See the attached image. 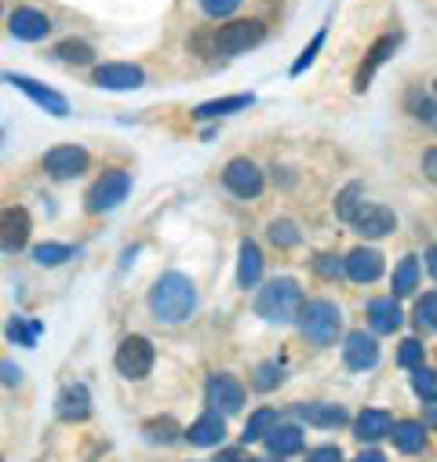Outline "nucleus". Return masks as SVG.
Instances as JSON below:
<instances>
[{"label": "nucleus", "mask_w": 437, "mask_h": 462, "mask_svg": "<svg viewBox=\"0 0 437 462\" xmlns=\"http://www.w3.org/2000/svg\"><path fill=\"white\" fill-rule=\"evenodd\" d=\"M150 310L164 324H179V320L193 317V310H197V288H193V281L186 273H164L150 288Z\"/></svg>", "instance_id": "f257e3e1"}, {"label": "nucleus", "mask_w": 437, "mask_h": 462, "mask_svg": "<svg viewBox=\"0 0 437 462\" xmlns=\"http://www.w3.org/2000/svg\"><path fill=\"white\" fill-rule=\"evenodd\" d=\"M302 310V288L292 281V277H274L259 288L256 295V313L263 320H274V324H288L295 320Z\"/></svg>", "instance_id": "f03ea898"}, {"label": "nucleus", "mask_w": 437, "mask_h": 462, "mask_svg": "<svg viewBox=\"0 0 437 462\" xmlns=\"http://www.w3.org/2000/svg\"><path fill=\"white\" fill-rule=\"evenodd\" d=\"M299 328L302 335L313 342V346H332L343 331V313L336 302L328 299H313V302H302L299 310Z\"/></svg>", "instance_id": "7ed1b4c3"}, {"label": "nucleus", "mask_w": 437, "mask_h": 462, "mask_svg": "<svg viewBox=\"0 0 437 462\" xmlns=\"http://www.w3.org/2000/svg\"><path fill=\"white\" fill-rule=\"evenodd\" d=\"M266 41V26L259 19H241V23H227L218 26L208 41L211 55H245L248 48L263 44Z\"/></svg>", "instance_id": "20e7f679"}, {"label": "nucleus", "mask_w": 437, "mask_h": 462, "mask_svg": "<svg viewBox=\"0 0 437 462\" xmlns=\"http://www.w3.org/2000/svg\"><path fill=\"white\" fill-rule=\"evenodd\" d=\"M132 189V175L125 168H109L102 171V179L88 189V211L91 215H102V211H114Z\"/></svg>", "instance_id": "39448f33"}, {"label": "nucleus", "mask_w": 437, "mask_h": 462, "mask_svg": "<svg viewBox=\"0 0 437 462\" xmlns=\"http://www.w3.org/2000/svg\"><path fill=\"white\" fill-rule=\"evenodd\" d=\"M153 342L146 338V335H128L121 346H117V357H114V365H117V372L125 375V379H146L150 375V368H153Z\"/></svg>", "instance_id": "423d86ee"}, {"label": "nucleus", "mask_w": 437, "mask_h": 462, "mask_svg": "<svg viewBox=\"0 0 437 462\" xmlns=\"http://www.w3.org/2000/svg\"><path fill=\"white\" fill-rule=\"evenodd\" d=\"M223 186H227L234 197L252 200V197H259V193H263L266 179H263L259 164H252L248 157H234V161L223 168Z\"/></svg>", "instance_id": "0eeeda50"}, {"label": "nucleus", "mask_w": 437, "mask_h": 462, "mask_svg": "<svg viewBox=\"0 0 437 462\" xmlns=\"http://www.w3.org/2000/svg\"><path fill=\"white\" fill-rule=\"evenodd\" d=\"M30 211L26 208H5L0 211V248L5 252H23L30 241Z\"/></svg>", "instance_id": "6e6552de"}, {"label": "nucleus", "mask_w": 437, "mask_h": 462, "mask_svg": "<svg viewBox=\"0 0 437 462\" xmlns=\"http://www.w3.org/2000/svg\"><path fill=\"white\" fill-rule=\"evenodd\" d=\"M91 80L98 88H106V91H132V88L146 84V73L139 66H132V62H106V66L95 69Z\"/></svg>", "instance_id": "1a4fd4ad"}, {"label": "nucleus", "mask_w": 437, "mask_h": 462, "mask_svg": "<svg viewBox=\"0 0 437 462\" xmlns=\"http://www.w3.org/2000/svg\"><path fill=\"white\" fill-rule=\"evenodd\" d=\"M350 222H354V229L361 237H372V241L386 237V234H394V229H397V215L390 208H383V204H361Z\"/></svg>", "instance_id": "9d476101"}, {"label": "nucleus", "mask_w": 437, "mask_h": 462, "mask_svg": "<svg viewBox=\"0 0 437 462\" xmlns=\"http://www.w3.org/2000/svg\"><path fill=\"white\" fill-rule=\"evenodd\" d=\"M44 171L51 179H77L88 171V153L80 146H55L44 153Z\"/></svg>", "instance_id": "9b49d317"}, {"label": "nucleus", "mask_w": 437, "mask_h": 462, "mask_svg": "<svg viewBox=\"0 0 437 462\" xmlns=\"http://www.w3.org/2000/svg\"><path fill=\"white\" fill-rule=\"evenodd\" d=\"M8 84H15L23 95H30L41 109H48V113H51V117H66V113H70V102H66L59 91L44 88L41 80H33V77H26V73H12V77H8Z\"/></svg>", "instance_id": "f8f14e48"}, {"label": "nucleus", "mask_w": 437, "mask_h": 462, "mask_svg": "<svg viewBox=\"0 0 437 462\" xmlns=\"http://www.w3.org/2000/svg\"><path fill=\"white\" fill-rule=\"evenodd\" d=\"M208 404H211V411H223V415L241 411V404H245L241 383L230 375H211L208 379Z\"/></svg>", "instance_id": "ddd939ff"}, {"label": "nucleus", "mask_w": 437, "mask_h": 462, "mask_svg": "<svg viewBox=\"0 0 437 462\" xmlns=\"http://www.w3.org/2000/svg\"><path fill=\"white\" fill-rule=\"evenodd\" d=\"M343 361H347V368H354V372L376 368V361H379V342H376L372 335H365V331H350L347 342H343Z\"/></svg>", "instance_id": "4468645a"}, {"label": "nucleus", "mask_w": 437, "mask_h": 462, "mask_svg": "<svg viewBox=\"0 0 437 462\" xmlns=\"http://www.w3.org/2000/svg\"><path fill=\"white\" fill-rule=\"evenodd\" d=\"M343 273L354 281V284H372L383 277V255L376 248H358L343 259Z\"/></svg>", "instance_id": "2eb2a0df"}, {"label": "nucleus", "mask_w": 437, "mask_h": 462, "mask_svg": "<svg viewBox=\"0 0 437 462\" xmlns=\"http://www.w3.org/2000/svg\"><path fill=\"white\" fill-rule=\"evenodd\" d=\"M8 33L15 41H44L51 33V19L37 8H19L12 19H8Z\"/></svg>", "instance_id": "dca6fc26"}, {"label": "nucleus", "mask_w": 437, "mask_h": 462, "mask_svg": "<svg viewBox=\"0 0 437 462\" xmlns=\"http://www.w3.org/2000/svg\"><path fill=\"white\" fill-rule=\"evenodd\" d=\"M55 411H59V419H66V422H84V419L91 415V393H88V386H80V383L66 386V390L59 393V401H55Z\"/></svg>", "instance_id": "f3484780"}, {"label": "nucleus", "mask_w": 437, "mask_h": 462, "mask_svg": "<svg viewBox=\"0 0 437 462\" xmlns=\"http://www.w3.org/2000/svg\"><path fill=\"white\" fill-rule=\"evenodd\" d=\"M401 320H404V313H401V306H397V299H372L368 302V324H372V331H379V335H394L397 328H401Z\"/></svg>", "instance_id": "a211bd4d"}, {"label": "nucleus", "mask_w": 437, "mask_h": 462, "mask_svg": "<svg viewBox=\"0 0 437 462\" xmlns=\"http://www.w3.org/2000/svg\"><path fill=\"white\" fill-rule=\"evenodd\" d=\"M394 48H397V37H379V41L368 48V55H365V62H361V69H358V77H354V88H358V91L368 88V80H372L376 69L394 55Z\"/></svg>", "instance_id": "6ab92c4d"}, {"label": "nucleus", "mask_w": 437, "mask_h": 462, "mask_svg": "<svg viewBox=\"0 0 437 462\" xmlns=\"http://www.w3.org/2000/svg\"><path fill=\"white\" fill-rule=\"evenodd\" d=\"M186 437H190V444H197V448H211V444H218L227 437V422H223V415L218 411H204L190 430H186Z\"/></svg>", "instance_id": "aec40b11"}, {"label": "nucleus", "mask_w": 437, "mask_h": 462, "mask_svg": "<svg viewBox=\"0 0 437 462\" xmlns=\"http://www.w3.org/2000/svg\"><path fill=\"white\" fill-rule=\"evenodd\" d=\"M263 277V252L256 241H241V259H237V284L256 288Z\"/></svg>", "instance_id": "412c9836"}, {"label": "nucleus", "mask_w": 437, "mask_h": 462, "mask_svg": "<svg viewBox=\"0 0 437 462\" xmlns=\"http://www.w3.org/2000/svg\"><path fill=\"white\" fill-rule=\"evenodd\" d=\"M256 98L252 95H227V98H211V102H200L193 109L197 121H215V117H227V113H237V109H248Z\"/></svg>", "instance_id": "4be33fe9"}, {"label": "nucleus", "mask_w": 437, "mask_h": 462, "mask_svg": "<svg viewBox=\"0 0 437 462\" xmlns=\"http://www.w3.org/2000/svg\"><path fill=\"white\" fill-rule=\"evenodd\" d=\"M299 419H306L310 426H343L347 422V411L339 404H328V401H310V404H299Z\"/></svg>", "instance_id": "5701e85b"}, {"label": "nucleus", "mask_w": 437, "mask_h": 462, "mask_svg": "<svg viewBox=\"0 0 437 462\" xmlns=\"http://www.w3.org/2000/svg\"><path fill=\"white\" fill-rule=\"evenodd\" d=\"M390 437H394L397 451H404V455H415V451H423V444H426V430H423L419 422H412V419L394 422V426H390Z\"/></svg>", "instance_id": "b1692460"}, {"label": "nucleus", "mask_w": 437, "mask_h": 462, "mask_svg": "<svg viewBox=\"0 0 437 462\" xmlns=\"http://www.w3.org/2000/svg\"><path fill=\"white\" fill-rule=\"evenodd\" d=\"M390 415L383 411V408H365L361 415H358V437L361 440H379V437H386L390 433Z\"/></svg>", "instance_id": "393cba45"}, {"label": "nucleus", "mask_w": 437, "mask_h": 462, "mask_svg": "<svg viewBox=\"0 0 437 462\" xmlns=\"http://www.w3.org/2000/svg\"><path fill=\"white\" fill-rule=\"evenodd\" d=\"M263 440H266L270 455H295L302 448V430H295V426H274Z\"/></svg>", "instance_id": "a878e982"}, {"label": "nucleus", "mask_w": 437, "mask_h": 462, "mask_svg": "<svg viewBox=\"0 0 437 462\" xmlns=\"http://www.w3.org/2000/svg\"><path fill=\"white\" fill-rule=\"evenodd\" d=\"M415 284H419V263H415V255H404V259L397 263V270H394V281H390L394 295H390V299L412 295V291H415Z\"/></svg>", "instance_id": "bb28decb"}, {"label": "nucleus", "mask_w": 437, "mask_h": 462, "mask_svg": "<svg viewBox=\"0 0 437 462\" xmlns=\"http://www.w3.org/2000/svg\"><path fill=\"white\" fill-rule=\"evenodd\" d=\"M274 426H277V411H274V408H259V411L245 422V433H241V437H245V444H252V440H263Z\"/></svg>", "instance_id": "cd10ccee"}, {"label": "nucleus", "mask_w": 437, "mask_h": 462, "mask_svg": "<svg viewBox=\"0 0 437 462\" xmlns=\"http://www.w3.org/2000/svg\"><path fill=\"white\" fill-rule=\"evenodd\" d=\"M55 55L62 59V62H70V66H88L91 59H95V48L88 44V41H62L59 48H55Z\"/></svg>", "instance_id": "c85d7f7f"}, {"label": "nucleus", "mask_w": 437, "mask_h": 462, "mask_svg": "<svg viewBox=\"0 0 437 462\" xmlns=\"http://www.w3.org/2000/svg\"><path fill=\"white\" fill-rule=\"evenodd\" d=\"M361 197H365V186H361V182H350V186H343V193L336 197V215H339L343 222H350V218L358 215V208L365 204Z\"/></svg>", "instance_id": "c756f323"}, {"label": "nucleus", "mask_w": 437, "mask_h": 462, "mask_svg": "<svg viewBox=\"0 0 437 462\" xmlns=\"http://www.w3.org/2000/svg\"><path fill=\"white\" fill-rule=\"evenodd\" d=\"M66 259H73V248L70 245H37L33 248V263L37 266H62Z\"/></svg>", "instance_id": "7c9ffc66"}, {"label": "nucleus", "mask_w": 437, "mask_h": 462, "mask_svg": "<svg viewBox=\"0 0 437 462\" xmlns=\"http://www.w3.org/2000/svg\"><path fill=\"white\" fill-rule=\"evenodd\" d=\"M270 241H274L277 248H295V245H299V229H295V222H288V218L270 222Z\"/></svg>", "instance_id": "2f4dec72"}, {"label": "nucleus", "mask_w": 437, "mask_h": 462, "mask_svg": "<svg viewBox=\"0 0 437 462\" xmlns=\"http://www.w3.org/2000/svg\"><path fill=\"white\" fill-rule=\"evenodd\" d=\"M8 338L12 342H19V346H33L37 342V335H41V324H26L23 317H15V320H8Z\"/></svg>", "instance_id": "473e14b6"}, {"label": "nucleus", "mask_w": 437, "mask_h": 462, "mask_svg": "<svg viewBox=\"0 0 437 462\" xmlns=\"http://www.w3.org/2000/svg\"><path fill=\"white\" fill-rule=\"evenodd\" d=\"M412 390L426 401V404H433V397H437V383H433V372L430 368H412Z\"/></svg>", "instance_id": "72a5a7b5"}, {"label": "nucleus", "mask_w": 437, "mask_h": 462, "mask_svg": "<svg viewBox=\"0 0 437 462\" xmlns=\"http://www.w3.org/2000/svg\"><path fill=\"white\" fill-rule=\"evenodd\" d=\"M143 430H146V437H150V440H161V444H172V440L182 433V430H179L172 419H150Z\"/></svg>", "instance_id": "f704fd0d"}, {"label": "nucleus", "mask_w": 437, "mask_h": 462, "mask_svg": "<svg viewBox=\"0 0 437 462\" xmlns=\"http://www.w3.org/2000/svg\"><path fill=\"white\" fill-rule=\"evenodd\" d=\"M433 317H437V295L426 291V295L415 302V324H419L423 331H433Z\"/></svg>", "instance_id": "c9c22d12"}, {"label": "nucleus", "mask_w": 437, "mask_h": 462, "mask_svg": "<svg viewBox=\"0 0 437 462\" xmlns=\"http://www.w3.org/2000/svg\"><path fill=\"white\" fill-rule=\"evenodd\" d=\"M397 365H401V368H419V365H423V342H419V338H404V342H401Z\"/></svg>", "instance_id": "e433bc0d"}, {"label": "nucleus", "mask_w": 437, "mask_h": 462, "mask_svg": "<svg viewBox=\"0 0 437 462\" xmlns=\"http://www.w3.org/2000/svg\"><path fill=\"white\" fill-rule=\"evenodd\" d=\"M241 8V0H200V12L208 15V19H227V15H234Z\"/></svg>", "instance_id": "4c0bfd02"}, {"label": "nucleus", "mask_w": 437, "mask_h": 462, "mask_svg": "<svg viewBox=\"0 0 437 462\" xmlns=\"http://www.w3.org/2000/svg\"><path fill=\"white\" fill-rule=\"evenodd\" d=\"M321 44H324V30H317V37H313V41H310V44L302 48V55H299V59L292 62V77H299V73H302L306 66H313V59H317Z\"/></svg>", "instance_id": "58836bf2"}, {"label": "nucleus", "mask_w": 437, "mask_h": 462, "mask_svg": "<svg viewBox=\"0 0 437 462\" xmlns=\"http://www.w3.org/2000/svg\"><path fill=\"white\" fill-rule=\"evenodd\" d=\"M281 379H284V375H281V368H277L274 361H266V365H259V368H256V379H252V383H256V390H263V393H266V390H274Z\"/></svg>", "instance_id": "ea45409f"}, {"label": "nucleus", "mask_w": 437, "mask_h": 462, "mask_svg": "<svg viewBox=\"0 0 437 462\" xmlns=\"http://www.w3.org/2000/svg\"><path fill=\"white\" fill-rule=\"evenodd\" d=\"M313 270H317L324 281H336V277L343 273V263H339L336 255H317V259H313Z\"/></svg>", "instance_id": "a19ab883"}, {"label": "nucleus", "mask_w": 437, "mask_h": 462, "mask_svg": "<svg viewBox=\"0 0 437 462\" xmlns=\"http://www.w3.org/2000/svg\"><path fill=\"white\" fill-rule=\"evenodd\" d=\"M306 462H343V451L332 448V444H324V448H313V451L306 455Z\"/></svg>", "instance_id": "79ce46f5"}, {"label": "nucleus", "mask_w": 437, "mask_h": 462, "mask_svg": "<svg viewBox=\"0 0 437 462\" xmlns=\"http://www.w3.org/2000/svg\"><path fill=\"white\" fill-rule=\"evenodd\" d=\"M215 462H259V458H252V455L241 451V448H227V451L215 455Z\"/></svg>", "instance_id": "37998d69"}, {"label": "nucleus", "mask_w": 437, "mask_h": 462, "mask_svg": "<svg viewBox=\"0 0 437 462\" xmlns=\"http://www.w3.org/2000/svg\"><path fill=\"white\" fill-rule=\"evenodd\" d=\"M0 379H5L8 386H12V383H19V368H15V365H8V361H0Z\"/></svg>", "instance_id": "c03bdc74"}, {"label": "nucleus", "mask_w": 437, "mask_h": 462, "mask_svg": "<svg viewBox=\"0 0 437 462\" xmlns=\"http://www.w3.org/2000/svg\"><path fill=\"white\" fill-rule=\"evenodd\" d=\"M354 462H386V455L383 451H361Z\"/></svg>", "instance_id": "a18cd8bd"}, {"label": "nucleus", "mask_w": 437, "mask_h": 462, "mask_svg": "<svg viewBox=\"0 0 437 462\" xmlns=\"http://www.w3.org/2000/svg\"><path fill=\"white\" fill-rule=\"evenodd\" d=\"M423 164H426V179H433V175H437V171H433V168H437V153L426 150V161H423Z\"/></svg>", "instance_id": "49530a36"}, {"label": "nucleus", "mask_w": 437, "mask_h": 462, "mask_svg": "<svg viewBox=\"0 0 437 462\" xmlns=\"http://www.w3.org/2000/svg\"><path fill=\"white\" fill-rule=\"evenodd\" d=\"M0 462H5V458H0Z\"/></svg>", "instance_id": "de8ad7c7"}]
</instances>
